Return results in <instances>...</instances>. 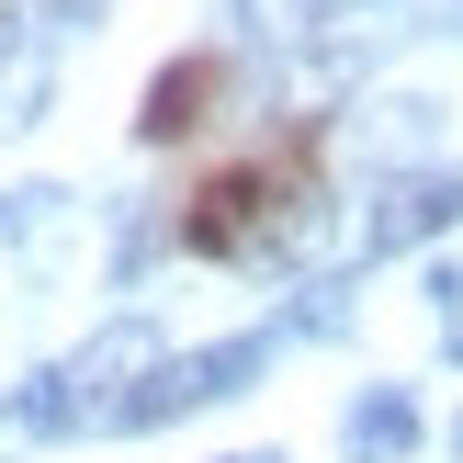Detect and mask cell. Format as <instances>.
<instances>
[{
  "label": "cell",
  "instance_id": "obj_7",
  "mask_svg": "<svg viewBox=\"0 0 463 463\" xmlns=\"http://www.w3.org/2000/svg\"><path fill=\"white\" fill-rule=\"evenodd\" d=\"M396 452H419V407H407L396 384H373V396L351 407V463H396Z\"/></svg>",
  "mask_w": 463,
  "mask_h": 463
},
{
  "label": "cell",
  "instance_id": "obj_8",
  "mask_svg": "<svg viewBox=\"0 0 463 463\" xmlns=\"http://www.w3.org/2000/svg\"><path fill=\"white\" fill-rule=\"evenodd\" d=\"M430 306H441V351L463 362V260H452V271H430Z\"/></svg>",
  "mask_w": 463,
  "mask_h": 463
},
{
  "label": "cell",
  "instance_id": "obj_6",
  "mask_svg": "<svg viewBox=\"0 0 463 463\" xmlns=\"http://www.w3.org/2000/svg\"><path fill=\"white\" fill-rule=\"evenodd\" d=\"M452 215H463V181H452V170H430V181H396V193H384V215H373V249H407V238H441Z\"/></svg>",
  "mask_w": 463,
  "mask_h": 463
},
{
  "label": "cell",
  "instance_id": "obj_2",
  "mask_svg": "<svg viewBox=\"0 0 463 463\" xmlns=\"http://www.w3.org/2000/svg\"><path fill=\"white\" fill-rule=\"evenodd\" d=\"M158 362H170V351H158V328H147V317H113V328L90 339L68 373H45L23 407H34L45 430H125V419H136V396L158 384Z\"/></svg>",
  "mask_w": 463,
  "mask_h": 463
},
{
  "label": "cell",
  "instance_id": "obj_10",
  "mask_svg": "<svg viewBox=\"0 0 463 463\" xmlns=\"http://www.w3.org/2000/svg\"><path fill=\"white\" fill-rule=\"evenodd\" d=\"M249 463H271V452H249Z\"/></svg>",
  "mask_w": 463,
  "mask_h": 463
},
{
  "label": "cell",
  "instance_id": "obj_5",
  "mask_svg": "<svg viewBox=\"0 0 463 463\" xmlns=\"http://www.w3.org/2000/svg\"><path fill=\"white\" fill-rule=\"evenodd\" d=\"M45 90H57V34H45V12H0V136L34 125Z\"/></svg>",
  "mask_w": 463,
  "mask_h": 463
},
{
  "label": "cell",
  "instance_id": "obj_9",
  "mask_svg": "<svg viewBox=\"0 0 463 463\" xmlns=\"http://www.w3.org/2000/svg\"><path fill=\"white\" fill-rule=\"evenodd\" d=\"M249 23H260L271 45H294V34H306V23H317V0H249Z\"/></svg>",
  "mask_w": 463,
  "mask_h": 463
},
{
  "label": "cell",
  "instance_id": "obj_1",
  "mask_svg": "<svg viewBox=\"0 0 463 463\" xmlns=\"http://www.w3.org/2000/svg\"><path fill=\"white\" fill-rule=\"evenodd\" d=\"M306 226H317V125L260 136L181 193V249H203V260H271Z\"/></svg>",
  "mask_w": 463,
  "mask_h": 463
},
{
  "label": "cell",
  "instance_id": "obj_4",
  "mask_svg": "<svg viewBox=\"0 0 463 463\" xmlns=\"http://www.w3.org/2000/svg\"><path fill=\"white\" fill-rule=\"evenodd\" d=\"M249 373H260V339H215V351H181V362H158V384L136 396V419H125V430H158V419H181V407H215V396H238Z\"/></svg>",
  "mask_w": 463,
  "mask_h": 463
},
{
  "label": "cell",
  "instance_id": "obj_3",
  "mask_svg": "<svg viewBox=\"0 0 463 463\" xmlns=\"http://www.w3.org/2000/svg\"><path fill=\"white\" fill-rule=\"evenodd\" d=\"M226 90H238V57H226V45H181V57L147 80V102H136V136H147V147H181V136L215 125Z\"/></svg>",
  "mask_w": 463,
  "mask_h": 463
}]
</instances>
